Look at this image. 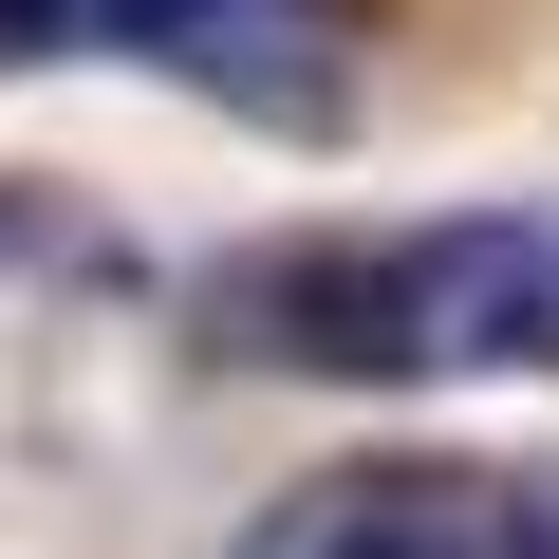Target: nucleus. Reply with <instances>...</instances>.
<instances>
[{"label": "nucleus", "instance_id": "7ed1b4c3", "mask_svg": "<svg viewBox=\"0 0 559 559\" xmlns=\"http://www.w3.org/2000/svg\"><path fill=\"white\" fill-rule=\"evenodd\" d=\"M224 559H559V466H466V448H373L280 485Z\"/></svg>", "mask_w": 559, "mask_h": 559}, {"label": "nucleus", "instance_id": "f03ea898", "mask_svg": "<svg viewBox=\"0 0 559 559\" xmlns=\"http://www.w3.org/2000/svg\"><path fill=\"white\" fill-rule=\"evenodd\" d=\"M0 75H168L242 131H336L355 0H0Z\"/></svg>", "mask_w": 559, "mask_h": 559}, {"label": "nucleus", "instance_id": "f257e3e1", "mask_svg": "<svg viewBox=\"0 0 559 559\" xmlns=\"http://www.w3.org/2000/svg\"><path fill=\"white\" fill-rule=\"evenodd\" d=\"M205 355L318 373V392H485L559 373V224L448 205V224H280L205 280Z\"/></svg>", "mask_w": 559, "mask_h": 559}]
</instances>
